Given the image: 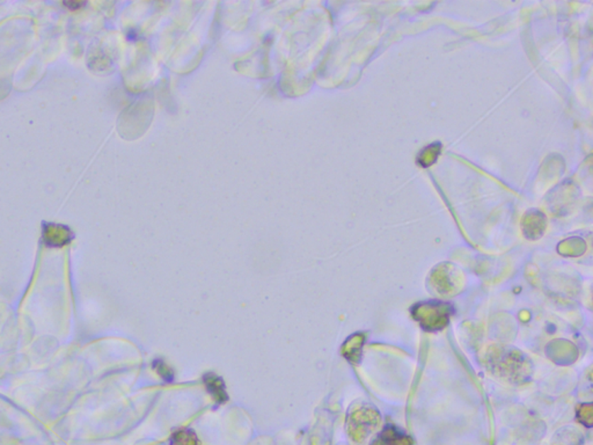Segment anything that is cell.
Masks as SVG:
<instances>
[{
  "label": "cell",
  "instance_id": "1",
  "mask_svg": "<svg viewBox=\"0 0 593 445\" xmlns=\"http://www.w3.org/2000/svg\"><path fill=\"white\" fill-rule=\"evenodd\" d=\"M453 309L448 304L441 302L422 303L414 306L412 315L425 331H439L448 325Z\"/></svg>",
  "mask_w": 593,
  "mask_h": 445
},
{
  "label": "cell",
  "instance_id": "2",
  "mask_svg": "<svg viewBox=\"0 0 593 445\" xmlns=\"http://www.w3.org/2000/svg\"><path fill=\"white\" fill-rule=\"evenodd\" d=\"M380 424V415L375 408L363 407L355 410L349 417L348 430L356 442H363Z\"/></svg>",
  "mask_w": 593,
  "mask_h": 445
},
{
  "label": "cell",
  "instance_id": "3",
  "mask_svg": "<svg viewBox=\"0 0 593 445\" xmlns=\"http://www.w3.org/2000/svg\"><path fill=\"white\" fill-rule=\"evenodd\" d=\"M73 237L74 235L72 231L67 226L62 225V224L48 222L43 225V230H42V239L47 247H63L71 242Z\"/></svg>",
  "mask_w": 593,
  "mask_h": 445
},
{
  "label": "cell",
  "instance_id": "4",
  "mask_svg": "<svg viewBox=\"0 0 593 445\" xmlns=\"http://www.w3.org/2000/svg\"><path fill=\"white\" fill-rule=\"evenodd\" d=\"M202 381H203L206 392L209 393L210 397L213 398L216 405L225 404L229 401L225 382L220 376L215 372H206L202 377Z\"/></svg>",
  "mask_w": 593,
  "mask_h": 445
},
{
  "label": "cell",
  "instance_id": "5",
  "mask_svg": "<svg viewBox=\"0 0 593 445\" xmlns=\"http://www.w3.org/2000/svg\"><path fill=\"white\" fill-rule=\"evenodd\" d=\"M371 445H412V439L392 424L385 427Z\"/></svg>",
  "mask_w": 593,
  "mask_h": 445
},
{
  "label": "cell",
  "instance_id": "6",
  "mask_svg": "<svg viewBox=\"0 0 593 445\" xmlns=\"http://www.w3.org/2000/svg\"><path fill=\"white\" fill-rule=\"evenodd\" d=\"M524 233L527 238H531V235L534 233V239L538 238L539 235H543L546 226V217L543 213L534 210L533 213H527L524 220Z\"/></svg>",
  "mask_w": 593,
  "mask_h": 445
},
{
  "label": "cell",
  "instance_id": "7",
  "mask_svg": "<svg viewBox=\"0 0 593 445\" xmlns=\"http://www.w3.org/2000/svg\"><path fill=\"white\" fill-rule=\"evenodd\" d=\"M363 340L364 339L359 334H356V335L350 337L346 341V344H343V356L346 357L351 363L358 362L359 356H361V350H362L363 347Z\"/></svg>",
  "mask_w": 593,
  "mask_h": 445
},
{
  "label": "cell",
  "instance_id": "8",
  "mask_svg": "<svg viewBox=\"0 0 593 445\" xmlns=\"http://www.w3.org/2000/svg\"><path fill=\"white\" fill-rule=\"evenodd\" d=\"M441 144L439 142L430 144L419 153L416 162L423 169H427V167H430L437 162L438 157L441 156Z\"/></svg>",
  "mask_w": 593,
  "mask_h": 445
},
{
  "label": "cell",
  "instance_id": "9",
  "mask_svg": "<svg viewBox=\"0 0 593 445\" xmlns=\"http://www.w3.org/2000/svg\"><path fill=\"white\" fill-rule=\"evenodd\" d=\"M200 439L191 428H180L171 433L169 445H200Z\"/></svg>",
  "mask_w": 593,
  "mask_h": 445
},
{
  "label": "cell",
  "instance_id": "10",
  "mask_svg": "<svg viewBox=\"0 0 593 445\" xmlns=\"http://www.w3.org/2000/svg\"><path fill=\"white\" fill-rule=\"evenodd\" d=\"M152 369L157 372V375L165 383H173L175 381V373L171 366L162 359H156L152 361Z\"/></svg>",
  "mask_w": 593,
  "mask_h": 445
}]
</instances>
